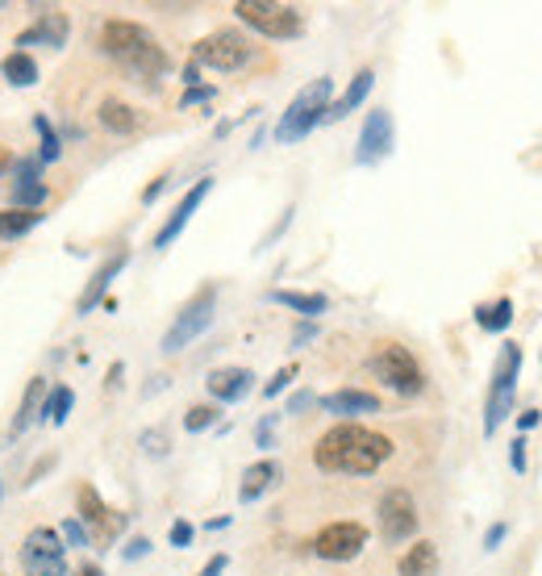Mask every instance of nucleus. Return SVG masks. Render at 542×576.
<instances>
[{"mask_svg":"<svg viewBox=\"0 0 542 576\" xmlns=\"http://www.w3.org/2000/svg\"><path fill=\"white\" fill-rule=\"evenodd\" d=\"M388 460H392V439L359 422H338L313 447V464L334 476H372Z\"/></svg>","mask_w":542,"mask_h":576,"instance_id":"f257e3e1","label":"nucleus"},{"mask_svg":"<svg viewBox=\"0 0 542 576\" xmlns=\"http://www.w3.org/2000/svg\"><path fill=\"white\" fill-rule=\"evenodd\" d=\"M101 51L108 59H117L126 72H134L142 84H155L171 72V55L151 38V29L138 26V22H126V17H113V22L101 26Z\"/></svg>","mask_w":542,"mask_h":576,"instance_id":"f03ea898","label":"nucleus"},{"mask_svg":"<svg viewBox=\"0 0 542 576\" xmlns=\"http://www.w3.org/2000/svg\"><path fill=\"white\" fill-rule=\"evenodd\" d=\"M334 105V80L322 76V80L305 84L297 97H293V105L280 113V121H275V142H300L305 135H313L318 126H325V113Z\"/></svg>","mask_w":542,"mask_h":576,"instance_id":"7ed1b4c3","label":"nucleus"},{"mask_svg":"<svg viewBox=\"0 0 542 576\" xmlns=\"http://www.w3.org/2000/svg\"><path fill=\"white\" fill-rule=\"evenodd\" d=\"M517 372H521V347L505 343L496 368H492V384H488V401H485V435L492 439L501 431V422L514 413V397H517Z\"/></svg>","mask_w":542,"mask_h":576,"instance_id":"20e7f679","label":"nucleus"},{"mask_svg":"<svg viewBox=\"0 0 542 576\" xmlns=\"http://www.w3.org/2000/svg\"><path fill=\"white\" fill-rule=\"evenodd\" d=\"M367 368H372V376H376L384 388H392V393H401V397H417L422 388H426V372H422V363L413 359L409 347L401 343H379L372 359H367Z\"/></svg>","mask_w":542,"mask_h":576,"instance_id":"39448f33","label":"nucleus"},{"mask_svg":"<svg viewBox=\"0 0 542 576\" xmlns=\"http://www.w3.org/2000/svg\"><path fill=\"white\" fill-rule=\"evenodd\" d=\"M238 22L255 34H263L271 42H288V38H300L305 34V17L293 4H280V0H238L234 4Z\"/></svg>","mask_w":542,"mask_h":576,"instance_id":"423d86ee","label":"nucleus"},{"mask_svg":"<svg viewBox=\"0 0 542 576\" xmlns=\"http://www.w3.org/2000/svg\"><path fill=\"white\" fill-rule=\"evenodd\" d=\"M214 318H217V284H205V289L176 313V322L167 327V334H163V351H167V356L184 351L189 343H196L205 330L214 327Z\"/></svg>","mask_w":542,"mask_h":576,"instance_id":"0eeeda50","label":"nucleus"},{"mask_svg":"<svg viewBox=\"0 0 542 576\" xmlns=\"http://www.w3.org/2000/svg\"><path fill=\"white\" fill-rule=\"evenodd\" d=\"M250 59H255V47H250V38L238 34V29H214V34H205L192 47V63L214 67V72H238Z\"/></svg>","mask_w":542,"mask_h":576,"instance_id":"6e6552de","label":"nucleus"},{"mask_svg":"<svg viewBox=\"0 0 542 576\" xmlns=\"http://www.w3.org/2000/svg\"><path fill=\"white\" fill-rule=\"evenodd\" d=\"M76 510H80L76 519L83 522L88 539H92V543H101V548H113V539L126 530V514H121V510H108L92 485H80V494H76Z\"/></svg>","mask_w":542,"mask_h":576,"instance_id":"1a4fd4ad","label":"nucleus"},{"mask_svg":"<svg viewBox=\"0 0 542 576\" xmlns=\"http://www.w3.org/2000/svg\"><path fill=\"white\" fill-rule=\"evenodd\" d=\"M363 548H367V526L363 522H330L313 539V555L330 560V564H347Z\"/></svg>","mask_w":542,"mask_h":576,"instance_id":"9d476101","label":"nucleus"},{"mask_svg":"<svg viewBox=\"0 0 542 576\" xmlns=\"http://www.w3.org/2000/svg\"><path fill=\"white\" fill-rule=\"evenodd\" d=\"M379 535L388 539V543H405L417 535V501L409 489H388V494L379 497Z\"/></svg>","mask_w":542,"mask_h":576,"instance_id":"9b49d317","label":"nucleus"},{"mask_svg":"<svg viewBox=\"0 0 542 576\" xmlns=\"http://www.w3.org/2000/svg\"><path fill=\"white\" fill-rule=\"evenodd\" d=\"M397 146V126H392V113L388 110H372L363 130H359V146H354V164L359 167H376L392 155Z\"/></svg>","mask_w":542,"mask_h":576,"instance_id":"f8f14e48","label":"nucleus"},{"mask_svg":"<svg viewBox=\"0 0 542 576\" xmlns=\"http://www.w3.org/2000/svg\"><path fill=\"white\" fill-rule=\"evenodd\" d=\"M209 192H214V176H201V180H196V184H192V189L180 196V205L171 209V218L163 221L159 234H155V251H167L171 243H176V239H180V234H184V230H189L192 214L205 205V196H209Z\"/></svg>","mask_w":542,"mask_h":576,"instance_id":"ddd939ff","label":"nucleus"},{"mask_svg":"<svg viewBox=\"0 0 542 576\" xmlns=\"http://www.w3.org/2000/svg\"><path fill=\"white\" fill-rule=\"evenodd\" d=\"M47 180L38 159H17L13 164V209H42L47 205Z\"/></svg>","mask_w":542,"mask_h":576,"instance_id":"4468645a","label":"nucleus"},{"mask_svg":"<svg viewBox=\"0 0 542 576\" xmlns=\"http://www.w3.org/2000/svg\"><path fill=\"white\" fill-rule=\"evenodd\" d=\"M126 264H130V251L121 247V251H113V255H108L105 264H101V268L92 272V280L83 284L80 302H76V313H80V318H83V313H92L96 305H105V297H108V284H113V280L121 276V268H126Z\"/></svg>","mask_w":542,"mask_h":576,"instance_id":"2eb2a0df","label":"nucleus"},{"mask_svg":"<svg viewBox=\"0 0 542 576\" xmlns=\"http://www.w3.org/2000/svg\"><path fill=\"white\" fill-rule=\"evenodd\" d=\"M67 34H72L67 13L51 9V13H38V22L17 34V47H51V51H63L67 47Z\"/></svg>","mask_w":542,"mask_h":576,"instance_id":"dca6fc26","label":"nucleus"},{"mask_svg":"<svg viewBox=\"0 0 542 576\" xmlns=\"http://www.w3.org/2000/svg\"><path fill=\"white\" fill-rule=\"evenodd\" d=\"M63 551H67V543H63V535L54 526H34L26 535V548H22V564L29 573V568H42L51 560H63Z\"/></svg>","mask_w":542,"mask_h":576,"instance_id":"f3484780","label":"nucleus"},{"mask_svg":"<svg viewBox=\"0 0 542 576\" xmlns=\"http://www.w3.org/2000/svg\"><path fill=\"white\" fill-rule=\"evenodd\" d=\"M250 384H255V372H250V368H217V372H209L205 388H209L214 401L234 406V401H243L246 393H250Z\"/></svg>","mask_w":542,"mask_h":576,"instance_id":"a211bd4d","label":"nucleus"},{"mask_svg":"<svg viewBox=\"0 0 542 576\" xmlns=\"http://www.w3.org/2000/svg\"><path fill=\"white\" fill-rule=\"evenodd\" d=\"M322 410L334 413V418H343V422H351L359 413H376L379 397L376 393H367V388H338V393H325Z\"/></svg>","mask_w":542,"mask_h":576,"instance_id":"6ab92c4d","label":"nucleus"},{"mask_svg":"<svg viewBox=\"0 0 542 576\" xmlns=\"http://www.w3.org/2000/svg\"><path fill=\"white\" fill-rule=\"evenodd\" d=\"M275 481H280V464H275V460H259V464H250L243 472V485H238V501H243V505L259 501V497L268 494Z\"/></svg>","mask_w":542,"mask_h":576,"instance_id":"aec40b11","label":"nucleus"},{"mask_svg":"<svg viewBox=\"0 0 542 576\" xmlns=\"http://www.w3.org/2000/svg\"><path fill=\"white\" fill-rule=\"evenodd\" d=\"M268 302L284 305V309H293V313H300V318H318V313H325L330 309V297L325 293H297V289H271Z\"/></svg>","mask_w":542,"mask_h":576,"instance_id":"412c9836","label":"nucleus"},{"mask_svg":"<svg viewBox=\"0 0 542 576\" xmlns=\"http://www.w3.org/2000/svg\"><path fill=\"white\" fill-rule=\"evenodd\" d=\"M372 84H376V72H372V67H363V72H359V76H354V80H351V88H347V92H343V97H338V101L330 105V113H325V121H343L347 113L359 110V105L367 101Z\"/></svg>","mask_w":542,"mask_h":576,"instance_id":"4be33fe9","label":"nucleus"},{"mask_svg":"<svg viewBox=\"0 0 542 576\" xmlns=\"http://www.w3.org/2000/svg\"><path fill=\"white\" fill-rule=\"evenodd\" d=\"M96 117H101V126L113 130V135H134L138 126H142V113L134 105H126V101H117V97H105Z\"/></svg>","mask_w":542,"mask_h":576,"instance_id":"5701e85b","label":"nucleus"},{"mask_svg":"<svg viewBox=\"0 0 542 576\" xmlns=\"http://www.w3.org/2000/svg\"><path fill=\"white\" fill-rule=\"evenodd\" d=\"M397 573L401 576H438V548H434L430 539H417V543L397 560Z\"/></svg>","mask_w":542,"mask_h":576,"instance_id":"b1692460","label":"nucleus"},{"mask_svg":"<svg viewBox=\"0 0 542 576\" xmlns=\"http://www.w3.org/2000/svg\"><path fill=\"white\" fill-rule=\"evenodd\" d=\"M42 401H47V381H42V376H34V381L26 384L22 410H17V418H13V435H26L29 422H34V418H42Z\"/></svg>","mask_w":542,"mask_h":576,"instance_id":"393cba45","label":"nucleus"},{"mask_svg":"<svg viewBox=\"0 0 542 576\" xmlns=\"http://www.w3.org/2000/svg\"><path fill=\"white\" fill-rule=\"evenodd\" d=\"M0 76L13 84V88H34L38 84V63L29 51H13V55H4L0 63Z\"/></svg>","mask_w":542,"mask_h":576,"instance_id":"a878e982","label":"nucleus"},{"mask_svg":"<svg viewBox=\"0 0 542 576\" xmlns=\"http://www.w3.org/2000/svg\"><path fill=\"white\" fill-rule=\"evenodd\" d=\"M476 322H480V330H488V334H505V330L514 327V302L501 297L496 305H476Z\"/></svg>","mask_w":542,"mask_h":576,"instance_id":"bb28decb","label":"nucleus"},{"mask_svg":"<svg viewBox=\"0 0 542 576\" xmlns=\"http://www.w3.org/2000/svg\"><path fill=\"white\" fill-rule=\"evenodd\" d=\"M42 218L47 214H38V209H0V239H26Z\"/></svg>","mask_w":542,"mask_h":576,"instance_id":"cd10ccee","label":"nucleus"},{"mask_svg":"<svg viewBox=\"0 0 542 576\" xmlns=\"http://www.w3.org/2000/svg\"><path fill=\"white\" fill-rule=\"evenodd\" d=\"M76 406V393L67 388V384H54L51 393H47V401H42V422H51V426H63L67 422V413Z\"/></svg>","mask_w":542,"mask_h":576,"instance_id":"c85d7f7f","label":"nucleus"},{"mask_svg":"<svg viewBox=\"0 0 542 576\" xmlns=\"http://www.w3.org/2000/svg\"><path fill=\"white\" fill-rule=\"evenodd\" d=\"M34 130H38V138H42V146H38V164H54V159L63 155V138L54 135L51 117L38 113V117H34Z\"/></svg>","mask_w":542,"mask_h":576,"instance_id":"c756f323","label":"nucleus"},{"mask_svg":"<svg viewBox=\"0 0 542 576\" xmlns=\"http://www.w3.org/2000/svg\"><path fill=\"white\" fill-rule=\"evenodd\" d=\"M217 422V406H192L189 413H184V431L189 435H201V431H209Z\"/></svg>","mask_w":542,"mask_h":576,"instance_id":"7c9ffc66","label":"nucleus"},{"mask_svg":"<svg viewBox=\"0 0 542 576\" xmlns=\"http://www.w3.org/2000/svg\"><path fill=\"white\" fill-rule=\"evenodd\" d=\"M59 535H63V543H67V548H88V543H92L80 519H67V522H63V526H59Z\"/></svg>","mask_w":542,"mask_h":576,"instance_id":"2f4dec72","label":"nucleus"},{"mask_svg":"<svg viewBox=\"0 0 542 576\" xmlns=\"http://www.w3.org/2000/svg\"><path fill=\"white\" fill-rule=\"evenodd\" d=\"M293 381H297V363H284V368H280L268 384H263V397H280V393H284Z\"/></svg>","mask_w":542,"mask_h":576,"instance_id":"473e14b6","label":"nucleus"},{"mask_svg":"<svg viewBox=\"0 0 542 576\" xmlns=\"http://www.w3.org/2000/svg\"><path fill=\"white\" fill-rule=\"evenodd\" d=\"M192 535H196V526L192 522H171V530H167V539H171V548H189L192 543Z\"/></svg>","mask_w":542,"mask_h":576,"instance_id":"72a5a7b5","label":"nucleus"},{"mask_svg":"<svg viewBox=\"0 0 542 576\" xmlns=\"http://www.w3.org/2000/svg\"><path fill=\"white\" fill-rule=\"evenodd\" d=\"M142 555H151V539H146V535H134V539L121 548V560L134 564V560H142Z\"/></svg>","mask_w":542,"mask_h":576,"instance_id":"f704fd0d","label":"nucleus"},{"mask_svg":"<svg viewBox=\"0 0 542 576\" xmlns=\"http://www.w3.org/2000/svg\"><path fill=\"white\" fill-rule=\"evenodd\" d=\"M217 88H209V84H196V88H189L184 97H180V110H192V105H201V101H214Z\"/></svg>","mask_w":542,"mask_h":576,"instance_id":"c9c22d12","label":"nucleus"},{"mask_svg":"<svg viewBox=\"0 0 542 576\" xmlns=\"http://www.w3.org/2000/svg\"><path fill=\"white\" fill-rule=\"evenodd\" d=\"M505 535H509V522H492L485 530V551H496L505 543Z\"/></svg>","mask_w":542,"mask_h":576,"instance_id":"e433bc0d","label":"nucleus"},{"mask_svg":"<svg viewBox=\"0 0 542 576\" xmlns=\"http://www.w3.org/2000/svg\"><path fill=\"white\" fill-rule=\"evenodd\" d=\"M509 468H514L517 476H526V439L509 443Z\"/></svg>","mask_w":542,"mask_h":576,"instance_id":"4c0bfd02","label":"nucleus"},{"mask_svg":"<svg viewBox=\"0 0 542 576\" xmlns=\"http://www.w3.org/2000/svg\"><path fill=\"white\" fill-rule=\"evenodd\" d=\"M142 447H146L151 456H167V435H163V431H146V435H142Z\"/></svg>","mask_w":542,"mask_h":576,"instance_id":"58836bf2","label":"nucleus"},{"mask_svg":"<svg viewBox=\"0 0 542 576\" xmlns=\"http://www.w3.org/2000/svg\"><path fill=\"white\" fill-rule=\"evenodd\" d=\"M275 418H280V413H268V418H263V422L255 426V443H259V447H271V431H275Z\"/></svg>","mask_w":542,"mask_h":576,"instance_id":"ea45409f","label":"nucleus"},{"mask_svg":"<svg viewBox=\"0 0 542 576\" xmlns=\"http://www.w3.org/2000/svg\"><path fill=\"white\" fill-rule=\"evenodd\" d=\"M225 564H230V555H225V551H217L214 560H209V564H205V568H201L196 576H221V573H225Z\"/></svg>","mask_w":542,"mask_h":576,"instance_id":"a19ab883","label":"nucleus"},{"mask_svg":"<svg viewBox=\"0 0 542 576\" xmlns=\"http://www.w3.org/2000/svg\"><path fill=\"white\" fill-rule=\"evenodd\" d=\"M313 401H318V397H313V393H309V388H300L297 397H293V401H288V413H305V410H309V406H313Z\"/></svg>","mask_w":542,"mask_h":576,"instance_id":"79ce46f5","label":"nucleus"},{"mask_svg":"<svg viewBox=\"0 0 542 576\" xmlns=\"http://www.w3.org/2000/svg\"><path fill=\"white\" fill-rule=\"evenodd\" d=\"M309 338H318V322H300L297 334H293V347H305Z\"/></svg>","mask_w":542,"mask_h":576,"instance_id":"37998d69","label":"nucleus"},{"mask_svg":"<svg viewBox=\"0 0 542 576\" xmlns=\"http://www.w3.org/2000/svg\"><path fill=\"white\" fill-rule=\"evenodd\" d=\"M539 422H542L539 410H521V413H517V431H521V435H526V431H534Z\"/></svg>","mask_w":542,"mask_h":576,"instance_id":"c03bdc74","label":"nucleus"},{"mask_svg":"<svg viewBox=\"0 0 542 576\" xmlns=\"http://www.w3.org/2000/svg\"><path fill=\"white\" fill-rule=\"evenodd\" d=\"M167 180H171V176H159V180H155L151 189H142V205H151V201H159V192L167 189Z\"/></svg>","mask_w":542,"mask_h":576,"instance_id":"a18cd8bd","label":"nucleus"},{"mask_svg":"<svg viewBox=\"0 0 542 576\" xmlns=\"http://www.w3.org/2000/svg\"><path fill=\"white\" fill-rule=\"evenodd\" d=\"M196 80H201V63H189V67H184V84L196 88Z\"/></svg>","mask_w":542,"mask_h":576,"instance_id":"49530a36","label":"nucleus"},{"mask_svg":"<svg viewBox=\"0 0 542 576\" xmlns=\"http://www.w3.org/2000/svg\"><path fill=\"white\" fill-rule=\"evenodd\" d=\"M13 164H17V159H13V151H9V146H0V176H4Z\"/></svg>","mask_w":542,"mask_h":576,"instance_id":"de8ad7c7","label":"nucleus"},{"mask_svg":"<svg viewBox=\"0 0 542 576\" xmlns=\"http://www.w3.org/2000/svg\"><path fill=\"white\" fill-rule=\"evenodd\" d=\"M108 388H117V384H121V363H113V368H108Z\"/></svg>","mask_w":542,"mask_h":576,"instance_id":"09e8293b","label":"nucleus"},{"mask_svg":"<svg viewBox=\"0 0 542 576\" xmlns=\"http://www.w3.org/2000/svg\"><path fill=\"white\" fill-rule=\"evenodd\" d=\"M225 526H230V514H225V519H214V522H205V530H225Z\"/></svg>","mask_w":542,"mask_h":576,"instance_id":"8fccbe9b","label":"nucleus"},{"mask_svg":"<svg viewBox=\"0 0 542 576\" xmlns=\"http://www.w3.org/2000/svg\"><path fill=\"white\" fill-rule=\"evenodd\" d=\"M76 576H105V573H101L96 564H83V568H80V573H76Z\"/></svg>","mask_w":542,"mask_h":576,"instance_id":"3c124183","label":"nucleus"}]
</instances>
